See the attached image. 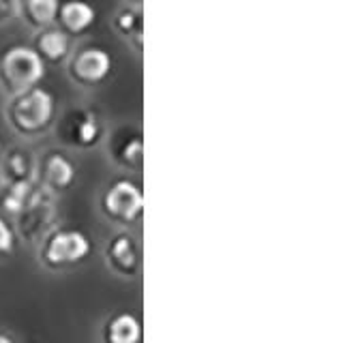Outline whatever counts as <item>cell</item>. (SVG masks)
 Returning a JSON list of instances; mask_svg holds the SVG:
<instances>
[{"mask_svg":"<svg viewBox=\"0 0 358 343\" xmlns=\"http://www.w3.org/2000/svg\"><path fill=\"white\" fill-rule=\"evenodd\" d=\"M90 251L88 238L78 230H58L43 245V260L52 268H64L82 262Z\"/></svg>","mask_w":358,"mask_h":343,"instance_id":"cell-3","label":"cell"},{"mask_svg":"<svg viewBox=\"0 0 358 343\" xmlns=\"http://www.w3.org/2000/svg\"><path fill=\"white\" fill-rule=\"evenodd\" d=\"M20 11L30 26L45 30L56 20L58 3H54V0H28V3L20 5Z\"/></svg>","mask_w":358,"mask_h":343,"instance_id":"cell-10","label":"cell"},{"mask_svg":"<svg viewBox=\"0 0 358 343\" xmlns=\"http://www.w3.org/2000/svg\"><path fill=\"white\" fill-rule=\"evenodd\" d=\"M140 157H142V142L140 140H134L131 144L124 148V161L129 166H136L140 161Z\"/></svg>","mask_w":358,"mask_h":343,"instance_id":"cell-16","label":"cell"},{"mask_svg":"<svg viewBox=\"0 0 358 343\" xmlns=\"http://www.w3.org/2000/svg\"><path fill=\"white\" fill-rule=\"evenodd\" d=\"M108 260L112 262V268L122 272V275H131L138 268V247L134 238L129 234H120L112 240L108 247Z\"/></svg>","mask_w":358,"mask_h":343,"instance_id":"cell-6","label":"cell"},{"mask_svg":"<svg viewBox=\"0 0 358 343\" xmlns=\"http://www.w3.org/2000/svg\"><path fill=\"white\" fill-rule=\"evenodd\" d=\"M11 249H13V232L3 219H0V256L9 254Z\"/></svg>","mask_w":358,"mask_h":343,"instance_id":"cell-15","label":"cell"},{"mask_svg":"<svg viewBox=\"0 0 358 343\" xmlns=\"http://www.w3.org/2000/svg\"><path fill=\"white\" fill-rule=\"evenodd\" d=\"M136 22L140 24V22H142V15H140V13H136L131 7H124V9L118 13V17H116V24H118V28L122 30L124 35H127V33H131Z\"/></svg>","mask_w":358,"mask_h":343,"instance_id":"cell-14","label":"cell"},{"mask_svg":"<svg viewBox=\"0 0 358 343\" xmlns=\"http://www.w3.org/2000/svg\"><path fill=\"white\" fill-rule=\"evenodd\" d=\"M13 11H15V5L13 3H5V0H0V24L7 22Z\"/></svg>","mask_w":358,"mask_h":343,"instance_id":"cell-17","label":"cell"},{"mask_svg":"<svg viewBox=\"0 0 358 343\" xmlns=\"http://www.w3.org/2000/svg\"><path fill=\"white\" fill-rule=\"evenodd\" d=\"M103 210L108 217L122 224H131L144 210V198L142 191L134 182L118 180L112 184V189L103 198Z\"/></svg>","mask_w":358,"mask_h":343,"instance_id":"cell-4","label":"cell"},{"mask_svg":"<svg viewBox=\"0 0 358 343\" xmlns=\"http://www.w3.org/2000/svg\"><path fill=\"white\" fill-rule=\"evenodd\" d=\"M58 20L62 24L64 30H69L73 35L84 33L86 28H90V24L94 22V9L88 3H64L58 5ZM62 30V33H64Z\"/></svg>","mask_w":358,"mask_h":343,"instance_id":"cell-7","label":"cell"},{"mask_svg":"<svg viewBox=\"0 0 358 343\" xmlns=\"http://www.w3.org/2000/svg\"><path fill=\"white\" fill-rule=\"evenodd\" d=\"M41 60L48 58L52 62L62 60L69 54V37L67 33H62L60 28H45L37 39V50H35Z\"/></svg>","mask_w":358,"mask_h":343,"instance_id":"cell-9","label":"cell"},{"mask_svg":"<svg viewBox=\"0 0 358 343\" xmlns=\"http://www.w3.org/2000/svg\"><path fill=\"white\" fill-rule=\"evenodd\" d=\"M45 65L41 56L32 48H11L3 60H0V78H3L5 88H9L15 95L35 88L37 82L43 78Z\"/></svg>","mask_w":358,"mask_h":343,"instance_id":"cell-2","label":"cell"},{"mask_svg":"<svg viewBox=\"0 0 358 343\" xmlns=\"http://www.w3.org/2000/svg\"><path fill=\"white\" fill-rule=\"evenodd\" d=\"M32 170V163H30V157H28V152H11L9 154V159L5 163V172H11L13 174V180L11 184L15 182H28V174Z\"/></svg>","mask_w":358,"mask_h":343,"instance_id":"cell-12","label":"cell"},{"mask_svg":"<svg viewBox=\"0 0 358 343\" xmlns=\"http://www.w3.org/2000/svg\"><path fill=\"white\" fill-rule=\"evenodd\" d=\"M0 343H15L9 335H5V333H0Z\"/></svg>","mask_w":358,"mask_h":343,"instance_id":"cell-18","label":"cell"},{"mask_svg":"<svg viewBox=\"0 0 358 343\" xmlns=\"http://www.w3.org/2000/svg\"><path fill=\"white\" fill-rule=\"evenodd\" d=\"M96 138H99V122H96L94 116H86L78 124V142L88 146V144H94Z\"/></svg>","mask_w":358,"mask_h":343,"instance_id":"cell-13","label":"cell"},{"mask_svg":"<svg viewBox=\"0 0 358 343\" xmlns=\"http://www.w3.org/2000/svg\"><path fill=\"white\" fill-rule=\"evenodd\" d=\"M43 174H45L48 184H52L54 189H67V187L73 182L76 170H73L71 161L64 159L62 154H50L45 161V168H43Z\"/></svg>","mask_w":358,"mask_h":343,"instance_id":"cell-11","label":"cell"},{"mask_svg":"<svg viewBox=\"0 0 358 343\" xmlns=\"http://www.w3.org/2000/svg\"><path fill=\"white\" fill-rule=\"evenodd\" d=\"M142 328L136 316L120 314L108 322L106 328V341L108 343H140Z\"/></svg>","mask_w":358,"mask_h":343,"instance_id":"cell-8","label":"cell"},{"mask_svg":"<svg viewBox=\"0 0 358 343\" xmlns=\"http://www.w3.org/2000/svg\"><path fill=\"white\" fill-rule=\"evenodd\" d=\"M110 69H112V58L101 48H86L78 52L69 65L71 78L84 86L99 84L101 80L108 78Z\"/></svg>","mask_w":358,"mask_h":343,"instance_id":"cell-5","label":"cell"},{"mask_svg":"<svg viewBox=\"0 0 358 343\" xmlns=\"http://www.w3.org/2000/svg\"><path fill=\"white\" fill-rule=\"evenodd\" d=\"M7 116L20 133L35 136L48 127L54 116V97L48 90L35 86L15 95L7 110Z\"/></svg>","mask_w":358,"mask_h":343,"instance_id":"cell-1","label":"cell"}]
</instances>
